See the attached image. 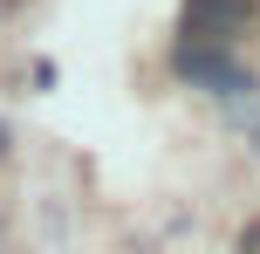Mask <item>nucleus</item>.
Returning a JSON list of instances; mask_svg holds the SVG:
<instances>
[{"label": "nucleus", "mask_w": 260, "mask_h": 254, "mask_svg": "<svg viewBox=\"0 0 260 254\" xmlns=\"http://www.w3.org/2000/svg\"><path fill=\"white\" fill-rule=\"evenodd\" d=\"M171 69H178V82H192V90H212V96H253V76L219 48V41H178Z\"/></svg>", "instance_id": "obj_1"}, {"label": "nucleus", "mask_w": 260, "mask_h": 254, "mask_svg": "<svg viewBox=\"0 0 260 254\" xmlns=\"http://www.w3.org/2000/svg\"><path fill=\"white\" fill-rule=\"evenodd\" d=\"M240 14H247V0H185V35L226 41V35L240 27Z\"/></svg>", "instance_id": "obj_2"}, {"label": "nucleus", "mask_w": 260, "mask_h": 254, "mask_svg": "<svg viewBox=\"0 0 260 254\" xmlns=\"http://www.w3.org/2000/svg\"><path fill=\"white\" fill-rule=\"evenodd\" d=\"M0 158H7V124H0Z\"/></svg>", "instance_id": "obj_3"}]
</instances>
